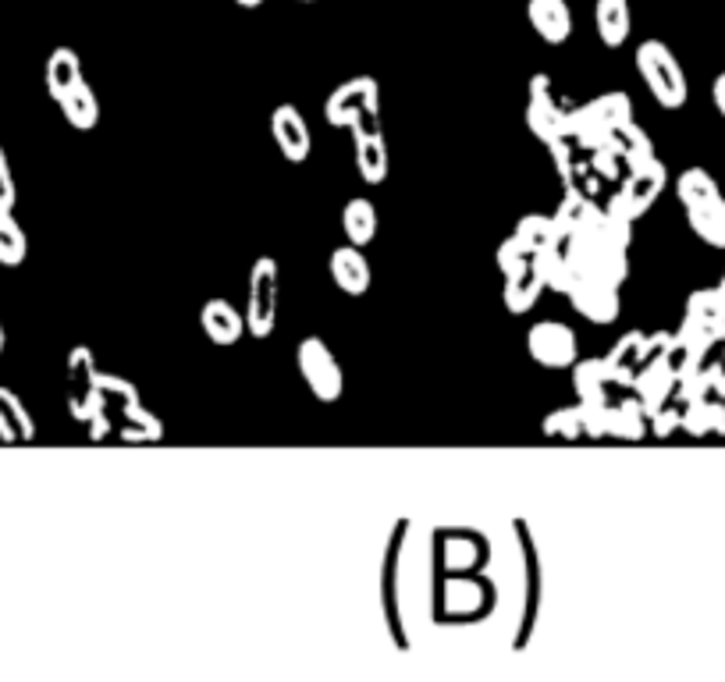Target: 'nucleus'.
<instances>
[{
	"instance_id": "7",
	"label": "nucleus",
	"mask_w": 725,
	"mask_h": 682,
	"mask_svg": "<svg viewBox=\"0 0 725 682\" xmlns=\"http://www.w3.org/2000/svg\"><path fill=\"white\" fill-rule=\"evenodd\" d=\"M295 366H299V374H303L306 388L313 391L317 402L331 405V402H338V398H341V391H346V374H341L335 352L324 345V338L309 334V338L299 341Z\"/></svg>"
},
{
	"instance_id": "25",
	"label": "nucleus",
	"mask_w": 725,
	"mask_h": 682,
	"mask_svg": "<svg viewBox=\"0 0 725 682\" xmlns=\"http://www.w3.org/2000/svg\"><path fill=\"white\" fill-rule=\"evenodd\" d=\"M57 107H61L65 121L71 128H79V132H90V128H96V121H100V99H96L93 85L85 79H79L75 85H71V90L57 99Z\"/></svg>"
},
{
	"instance_id": "38",
	"label": "nucleus",
	"mask_w": 725,
	"mask_h": 682,
	"mask_svg": "<svg viewBox=\"0 0 725 682\" xmlns=\"http://www.w3.org/2000/svg\"><path fill=\"white\" fill-rule=\"evenodd\" d=\"M540 431H545V437H562V440H576V437H583L580 409H576V405H565V409L548 412L545 423H540Z\"/></svg>"
},
{
	"instance_id": "24",
	"label": "nucleus",
	"mask_w": 725,
	"mask_h": 682,
	"mask_svg": "<svg viewBox=\"0 0 725 682\" xmlns=\"http://www.w3.org/2000/svg\"><path fill=\"white\" fill-rule=\"evenodd\" d=\"M36 437V423L11 388H0V440L4 445H25Z\"/></svg>"
},
{
	"instance_id": "16",
	"label": "nucleus",
	"mask_w": 725,
	"mask_h": 682,
	"mask_svg": "<svg viewBox=\"0 0 725 682\" xmlns=\"http://www.w3.org/2000/svg\"><path fill=\"white\" fill-rule=\"evenodd\" d=\"M199 324H203V334L213 345H238L242 334H246V317L227 303V298H207L203 309H199Z\"/></svg>"
},
{
	"instance_id": "2",
	"label": "nucleus",
	"mask_w": 725,
	"mask_h": 682,
	"mask_svg": "<svg viewBox=\"0 0 725 682\" xmlns=\"http://www.w3.org/2000/svg\"><path fill=\"white\" fill-rule=\"evenodd\" d=\"M668 185V167L658 161V156H651L647 164H636L630 167V175L619 181V192L608 199V213H616L622 221H636L644 217V213L658 203V196L665 192Z\"/></svg>"
},
{
	"instance_id": "17",
	"label": "nucleus",
	"mask_w": 725,
	"mask_h": 682,
	"mask_svg": "<svg viewBox=\"0 0 725 682\" xmlns=\"http://www.w3.org/2000/svg\"><path fill=\"white\" fill-rule=\"evenodd\" d=\"M682 210H687V221H690L697 238L708 242L711 249H725V196H722V189L697 199V203L682 207Z\"/></svg>"
},
{
	"instance_id": "22",
	"label": "nucleus",
	"mask_w": 725,
	"mask_h": 682,
	"mask_svg": "<svg viewBox=\"0 0 725 682\" xmlns=\"http://www.w3.org/2000/svg\"><path fill=\"white\" fill-rule=\"evenodd\" d=\"M594 25L597 36L608 50H619L633 33V14H630V0H597L594 4Z\"/></svg>"
},
{
	"instance_id": "43",
	"label": "nucleus",
	"mask_w": 725,
	"mask_h": 682,
	"mask_svg": "<svg viewBox=\"0 0 725 682\" xmlns=\"http://www.w3.org/2000/svg\"><path fill=\"white\" fill-rule=\"evenodd\" d=\"M711 99H715L718 114L725 118V71H722V75H718L715 82H711Z\"/></svg>"
},
{
	"instance_id": "1",
	"label": "nucleus",
	"mask_w": 725,
	"mask_h": 682,
	"mask_svg": "<svg viewBox=\"0 0 725 682\" xmlns=\"http://www.w3.org/2000/svg\"><path fill=\"white\" fill-rule=\"evenodd\" d=\"M636 71L651 96L658 99L665 110H679L687 104L690 85H687V71H682L679 57L668 50V43L662 39H644L636 47Z\"/></svg>"
},
{
	"instance_id": "15",
	"label": "nucleus",
	"mask_w": 725,
	"mask_h": 682,
	"mask_svg": "<svg viewBox=\"0 0 725 682\" xmlns=\"http://www.w3.org/2000/svg\"><path fill=\"white\" fill-rule=\"evenodd\" d=\"M327 270H331V281L338 284L346 295H366L370 292V281H374V270H370L366 256L360 246H338L331 249V260H327Z\"/></svg>"
},
{
	"instance_id": "31",
	"label": "nucleus",
	"mask_w": 725,
	"mask_h": 682,
	"mask_svg": "<svg viewBox=\"0 0 725 682\" xmlns=\"http://www.w3.org/2000/svg\"><path fill=\"white\" fill-rule=\"evenodd\" d=\"M545 281L537 278V270H523V274H512L505 278V292H502V303L508 313H526L537 306V298L545 295Z\"/></svg>"
},
{
	"instance_id": "44",
	"label": "nucleus",
	"mask_w": 725,
	"mask_h": 682,
	"mask_svg": "<svg viewBox=\"0 0 725 682\" xmlns=\"http://www.w3.org/2000/svg\"><path fill=\"white\" fill-rule=\"evenodd\" d=\"M235 4H238V8H260L264 0H235Z\"/></svg>"
},
{
	"instance_id": "4",
	"label": "nucleus",
	"mask_w": 725,
	"mask_h": 682,
	"mask_svg": "<svg viewBox=\"0 0 725 682\" xmlns=\"http://www.w3.org/2000/svg\"><path fill=\"white\" fill-rule=\"evenodd\" d=\"M622 121H633L630 93H601V96H594L590 104H583V107L573 110V128H569V136H573L580 146L590 153V150L601 146L605 136Z\"/></svg>"
},
{
	"instance_id": "34",
	"label": "nucleus",
	"mask_w": 725,
	"mask_h": 682,
	"mask_svg": "<svg viewBox=\"0 0 725 682\" xmlns=\"http://www.w3.org/2000/svg\"><path fill=\"white\" fill-rule=\"evenodd\" d=\"M28 252V238L22 224L14 221L11 210H0V263L4 267H22Z\"/></svg>"
},
{
	"instance_id": "14",
	"label": "nucleus",
	"mask_w": 725,
	"mask_h": 682,
	"mask_svg": "<svg viewBox=\"0 0 725 682\" xmlns=\"http://www.w3.org/2000/svg\"><path fill=\"white\" fill-rule=\"evenodd\" d=\"M526 22L548 47H562L573 36V8H569V0H526Z\"/></svg>"
},
{
	"instance_id": "21",
	"label": "nucleus",
	"mask_w": 725,
	"mask_h": 682,
	"mask_svg": "<svg viewBox=\"0 0 725 682\" xmlns=\"http://www.w3.org/2000/svg\"><path fill=\"white\" fill-rule=\"evenodd\" d=\"M573 391L580 402H616L611 391H616V380H611V369L601 360H576L573 363Z\"/></svg>"
},
{
	"instance_id": "12",
	"label": "nucleus",
	"mask_w": 725,
	"mask_h": 682,
	"mask_svg": "<svg viewBox=\"0 0 725 682\" xmlns=\"http://www.w3.org/2000/svg\"><path fill=\"white\" fill-rule=\"evenodd\" d=\"M573 309L580 313L583 320L590 324H616L619 320V309H622V298H619V289L616 284H605V281H590V278H580L573 289L565 292Z\"/></svg>"
},
{
	"instance_id": "10",
	"label": "nucleus",
	"mask_w": 725,
	"mask_h": 682,
	"mask_svg": "<svg viewBox=\"0 0 725 682\" xmlns=\"http://www.w3.org/2000/svg\"><path fill=\"white\" fill-rule=\"evenodd\" d=\"M526 352L534 355V363L548 369H569L580 360L576 331L562 320H537L530 331H526Z\"/></svg>"
},
{
	"instance_id": "6",
	"label": "nucleus",
	"mask_w": 725,
	"mask_h": 682,
	"mask_svg": "<svg viewBox=\"0 0 725 682\" xmlns=\"http://www.w3.org/2000/svg\"><path fill=\"white\" fill-rule=\"evenodd\" d=\"M565 252H569V260H573L580 278L616 284V289L625 278H630V256H625L630 249L608 246V242H597V238H587V235H569Z\"/></svg>"
},
{
	"instance_id": "28",
	"label": "nucleus",
	"mask_w": 725,
	"mask_h": 682,
	"mask_svg": "<svg viewBox=\"0 0 725 682\" xmlns=\"http://www.w3.org/2000/svg\"><path fill=\"white\" fill-rule=\"evenodd\" d=\"M47 93L54 96V99H61L71 85H75L79 79H85L82 75V57H79V50H71V47H54L50 50V57H47Z\"/></svg>"
},
{
	"instance_id": "35",
	"label": "nucleus",
	"mask_w": 725,
	"mask_h": 682,
	"mask_svg": "<svg viewBox=\"0 0 725 682\" xmlns=\"http://www.w3.org/2000/svg\"><path fill=\"white\" fill-rule=\"evenodd\" d=\"M114 423L121 426V437H125V440H161V434H164L161 420H156L153 412L142 409L139 402L128 405Z\"/></svg>"
},
{
	"instance_id": "29",
	"label": "nucleus",
	"mask_w": 725,
	"mask_h": 682,
	"mask_svg": "<svg viewBox=\"0 0 725 682\" xmlns=\"http://www.w3.org/2000/svg\"><path fill=\"white\" fill-rule=\"evenodd\" d=\"M341 232L352 242V246H370L377 238V207L370 199H349L346 210H341Z\"/></svg>"
},
{
	"instance_id": "46",
	"label": "nucleus",
	"mask_w": 725,
	"mask_h": 682,
	"mask_svg": "<svg viewBox=\"0 0 725 682\" xmlns=\"http://www.w3.org/2000/svg\"><path fill=\"white\" fill-rule=\"evenodd\" d=\"M718 295L725 298V274H722V281H718Z\"/></svg>"
},
{
	"instance_id": "42",
	"label": "nucleus",
	"mask_w": 725,
	"mask_h": 682,
	"mask_svg": "<svg viewBox=\"0 0 725 682\" xmlns=\"http://www.w3.org/2000/svg\"><path fill=\"white\" fill-rule=\"evenodd\" d=\"M14 199H19V189H14L8 153H4V146H0V210H14Z\"/></svg>"
},
{
	"instance_id": "30",
	"label": "nucleus",
	"mask_w": 725,
	"mask_h": 682,
	"mask_svg": "<svg viewBox=\"0 0 725 682\" xmlns=\"http://www.w3.org/2000/svg\"><path fill=\"white\" fill-rule=\"evenodd\" d=\"M597 210H601V207H594V199H590L587 192H580V189H569V192L562 196L559 210H554L551 217H554V224H559L562 238H569V235H580L583 227L590 224V217H594Z\"/></svg>"
},
{
	"instance_id": "3",
	"label": "nucleus",
	"mask_w": 725,
	"mask_h": 682,
	"mask_svg": "<svg viewBox=\"0 0 725 682\" xmlns=\"http://www.w3.org/2000/svg\"><path fill=\"white\" fill-rule=\"evenodd\" d=\"M573 110L576 104L554 90V79L548 71H537L530 79V104H526V128L540 139V142H554L573 128Z\"/></svg>"
},
{
	"instance_id": "20",
	"label": "nucleus",
	"mask_w": 725,
	"mask_h": 682,
	"mask_svg": "<svg viewBox=\"0 0 725 682\" xmlns=\"http://www.w3.org/2000/svg\"><path fill=\"white\" fill-rule=\"evenodd\" d=\"M534 270H537V278L545 281L548 292H562L565 295L580 281L576 267H573V260H569V252H565V238H559L548 249H540L534 256Z\"/></svg>"
},
{
	"instance_id": "26",
	"label": "nucleus",
	"mask_w": 725,
	"mask_h": 682,
	"mask_svg": "<svg viewBox=\"0 0 725 682\" xmlns=\"http://www.w3.org/2000/svg\"><path fill=\"white\" fill-rule=\"evenodd\" d=\"M608 437L619 440H640L647 437V409L640 405V398H616L608 405Z\"/></svg>"
},
{
	"instance_id": "27",
	"label": "nucleus",
	"mask_w": 725,
	"mask_h": 682,
	"mask_svg": "<svg viewBox=\"0 0 725 682\" xmlns=\"http://www.w3.org/2000/svg\"><path fill=\"white\" fill-rule=\"evenodd\" d=\"M605 146L616 150L630 167L647 164L651 156H654V142H651V136L636 121H622V125L611 128V132L605 136Z\"/></svg>"
},
{
	"instance_id": "48",
	"label": "nucleus",
	"mask_w": 725,
	"mask_h": 682,
	"mask_svg": "<svg viewBox=\"0 0 725 682\" xmlns=\"http://www.w3.org/2000/svg\"><path fill=\"white\" fill-rule=\"evenodd\" d=\"M722 402H725V398H722Z\"/></svg>"
},
{
	"instance_id": "13",
	"label": "nucleus",
	"mask_w": 725,
	"mask_h": 682,
	"mask_svg": "<svg viewBox=\"0 0 725 682\" xmlns=\"http://www.w3.org/2000/svg\"><path fill=\"white\" fill-rule=\"evenodd\" d=\"M270 136H274L278 150L289 164H303L313 150L309 125L295 104H278L274 110H270Z\"/></svg>"
},
{
	"instance_id": "45",
	"label": "nucleus",
	"mask_w": 725,
	"mask_h": 682,
	"mask_svg": "<svg viewBox=\"0 0 725 682\" xmlns=\"http://www.w3.org/2000/svg\"><path fill=\"white\" fill-rule=\"evenodd\" d=\"M4 341H8V338H4V324H0V352H4Z\"/></svg>"
},
{
	"instance_id": "47",
	"label": "nucleus",
	"mask_w": 725,
	"mask_h": 682,
	"mask_svg": "<svg viewBox=\"0 0 725 682\" xmlns=\"http://www.w3.org/2000/svg\"><path fill=\"white\" fill-rule=\"evenodd\" d=\"M299 4H317V0H299Z\"/></svg>"
},
{
	"instance_id": "19",
	"label": "nucleus",
	"mask_w": 725,
	"mask_h": 682,
	"mask_svg": "<svg viewBox=\"0 0 725 682\" xmlns=\"http://www.w3.org/2000/svg\"><path fill=\"white\" fill-rule=\"evenodd\" d=\"M644 341H647V331H625L616 345H611V352L605 355V363L611 369V380H616L619 391H630L636 369L644 366Z\"/></svg>"
},
{
	"instance_id": "41",
	"label": "nucleus",
	"mask_w": 725,
	"mask_h": 682,
	"mask_svg": "<svg viewBox=\"0 0 725 682\" xmlns=\"http://www.w3.org/2000/svg\"><path fill=\"white\" fill-rule=\"evenodd\" d=\"M679 420H682V405L673 398V402H665L662 409L651 412V416H647V431H651L654 437H668V434L679 431Z\"/></svg>"
},
{
	"instance_id": "11",
	"label": "nucleus",
	"mask_w": 725,
	"mask_h": 682,
	"mask_svg": "<svg viewBox=\"0 0 725 682\" xmlns=\"http://www.w3.org/2000/svg\"><path fill=\"white\" fill-rule=\"evenodd\" d=\"M349 128L355 136V170H360V178L366 185H381L388 178V146H384L381 114L363 110Z\"/></svg>"
},
{
	"instance_id": "8",
	"label": "nucleus",
	"mask_w": 725,
	"mask_h": 682,
	"mask_svg": "<svg viewBox=\"0 0 725 682\" xmlns=\"http://www.w3.org/2000/svg\"><path fill=\"white\" fill-rule=\"evenodd\" d=\"M100 409V369L93 360V349L75 345L68 352V412L71 420L90 423Z\"/></svg>"
},
{
	"instance_id": "23",
	"label": "nucleus",
	"mask_w": 725,
	"mask_h": 682,
	"mask_svg": "<svg viewBox=\"0 0 725 682\" xmlns=\"http://www.w3.org/2000/svg\"><path fill=\"white\" fill-rule=\"evenodd\" d=\"M679 431H687L690 437H711V434L725 437V402H722V398H701V402H687V405H682Z\"/></svg>"
},
{
	"instance_id": "9",
	"label": "nucleus",
	"mask_w": 725,
	"mask_h": 682,
	"mask_svg": "<svg viewBox=\"0 0 725 682\" xmlns=\"http://www.w3.org/2000/svg\"><path fill=\"white\" fill-rule=\"evenodd\" d=\"M363 110H381V90L374 75H355L335 85V93L324 99V121L335 128H349Z\"/></svg>"
},
{
	"instance_id": "39",
	"label": "nucleus",
	"mask_w": 725,
	"mask_h": 682,
	"mask_svg": "<svg viewBox=\"0 0 725 682\" xmlns=\"http://www.w3.org/2000/svg\"><path fill=\"white\" fill-rule=\"evenodd\" d=\"M590 167H594L605 181H622L625 175H630V164H625L611 146H605V142H601L597 150H590Z\"/></svg>"
},
{
	"instance_id": "18",
	"label": "nucleus",
	"mask_w": 725,
	"mask_h": 682,
	"mask_svg": "<svg viewBox=\"0 0 725 682\" xmlns=\"http://www.w3.org/2000/svg\"><path fill=\"white\" fill-rule=\"evenodd\" d=\"M676 384H679V377H676L665 363H651V366H644V369H636L630 391L640 398V405H644L647 416H651L654 409H662L665 402H673V398H676Z\"/></svg>"
},
{
	"instance_id": "5",
	"label": "nucleus",
	"mask_w": 725,
	"mask_h": 682,
	"mask_svg": "<svg viewBox=\"0 0 725 682\" xmlns=\"http://www.w3.org/2000/svg\"><path fill=\"white\" fill-rule=\"evenodd\" d=\"M278 295H281V274L274 256H260L249 270V292H246V331L253 338H270L278 324Z\"/></svg>"
},
{
	"instance_id": "32",
	"label": "nucleus",
	"mask_w": 725,
	"mask_h": 682,
	"mask_svg": "<svg viewBox=\"0 0 725 682\" xmlns=\"http://www.w3.org/2000/svg\"><path fill=\"white\" fill-rule=\"evenodd\" d=\"M516 238L523 242V246H530L534 252H540V249L554 246V242L562 238V232L551 213H523V217L516 221Z\"/></svg>"
},
{
	"instance_id": "37",
	"label": "nucleus",
	"mask_w": 725,
	"mask_h": 682,
	"mask_svg": "<svg viewBox=\"0 0 725 682\" xmlns=\"http://www.w3.org/2000/svg\"><path fill=\"white\" fill-rule=\"evenodd\" d=\"M534 249L530 246H523V242L512 235V238H505L502 246H498V252H494V263H498V270H502L505 278H512V274H523V270H530L534 267Z\"/></svg>"
},
{
	"instance_id": "40",
	"label": "nucleus",
	"mask_w": 725,
	"mask_h": 682,
	"mask_svg": "<svg viewBox=\"0 0 725 682\" xmlns=\"http://www.w3.org/2000/svg\"><path fill=\"white\" fill-rule=\"evenodd\" d=\"M608 405L611 402H576L583 437H590V440L608 437Z\"/></svg>"
},
{
	"instance_id": "36",
	"label": "nucleus",
	"mask_w": 725,
	"mask_h": 682,
	"mask_svg": "<svg viewBox=\"0 0 725 682\" xmlns=\"http://www.w3.org/2000/svg\"><path fill=\"white\" fill-rule=\"evenodd\" d=\"M711 192H718V181L711 178L704 167H687L676 178V196H679L682 207H690V203H697V199H704Z\"/></svg>"
},
{
	"instance_id": "33",
	"label": "nucleus",
	"mask_w": 725,
	"mask_h": 682,
	"mask_svg": "<svg viewBox=\"0 0 725 682\" xmlns=\"http://www.w3.org/2000/svg\"><path fill=\"white\" fill-rule=\"evenodd\" d=\"M580 235L597 238V242H608V246H619V249H630V242H633V224H630V221H622V217H616V213H608V210H597L594 217H590V224L583 227Z\"/></svg>"
}]
</instances>
